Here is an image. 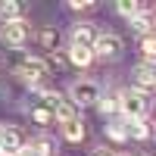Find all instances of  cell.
Here are the masks:
<instances>
[{
  "instance_id": "obj_1",
  "label": "cell",
  "mask_w": 156,
  "mask_h": 156,
  "mask_svg": "<svg viewBox=\"0 0 156 156\" xmlns=\"http://www.w3.org/2000/svg\"><path fill=\"white\" fill-rule=\"evenodd\" d=\"M147 94L144 90H137V87H131V90H122L119 94V109L125 112V119L131 122V119H144L147 115Z\"/></svg>"
},
{
  "instance_id": "obj_2",
  "label": "cell",
  "mask_w": 156,
  "mask_h": 156,
  "mask_svg": "<svg viewBox=\"0 0 156 156\" xmlns=\"http://www.w3.org/2000/svg\"><path fill=\"white\" fill-rule=\"evenodd\" d=\"M103 94H100V87H97V81H75L72 87H69V100L75 103V106H87V103H97Z\"/></svg>"
},
{
  "instance_id": "obj_3",
  "label": "cell",
  "mask_w": 156,
  "mask_h": 156,
  "mask_svg": "<svg viewBox=\"0 0 156 156\" xmlns=\"http://www.w3.org/2000/svg\"><path fill=\"white\" fill-rule=\"evenodd\" d=\"M0 34H3V41L9 47H22L25 41H28V34H31V25L19 19V22H6V25H0Z\"/></svg>"
},
{
  "instance_id": "obj_4",
  "label": "cell",
  "mask_w": 156,
  "mask_h": 156,
  "mask_svg": "<svg viewBox=\"0 0 156 156\" xmlns=\"http://www.w3.org/2000/svg\"><path fill=\"white\" fill-rule=\"evenodd\" d=\"M119 53H122V37H119V34L106 31V34L97 37V44H94V56H100V59H119Z\"/></svg>"
},
{
  "instance_id": "obj_5",
  "label": "cell",
  "mask_w": 156,
  "mask_h": 156,
  "mask_svg": "<svg viewBox=\"0 0 156 156\" xmlns=\"http://www.w3.org/2000/svg\"><path fill=\"white\" fill-rule=\"evenodd\" d=\"M19 78H22V81L25 84H37V81H41V78L47 75V62L44 59H37V56H28V59H22L19 62Z\"/></svg>"
},
{
  "instance_id": "obj_6",
  "label": "cell",
  "mask_w": 156,
  "mask_h": 156,
  "mask_svg": "<svg viewBox=\"0 0 156 156\" xmlns=\"http://www.w3.org/2000/svg\"><path fill=\"white\" fill-rule=\"evenodd\" d=\"M97 37H100V31L94 28V22H78L72 28V47H90L94 50Z\"/></svg>"
},
{
  "instance_id": "obj_7",
  "label": "cell",
  "mask_w": 156,
  "mask_h": 156,
  "mask_svg": "<svg viewBox=\"0 0 156 156\" xmlns=\"http://www.w3.org/2000/svg\"><path fill=\"white\" fill-rule=\"evenodd\" d=\"M22 147L25 144H22V137H19L16 128H0V153L3 156H16Z\"/></svg>"
},
{
  "instance_id": "obj_8",
  "label": "cell",
  "mask_w": 156,
  "mask_h": 156,
  "mask_svg": "<svg viewBox=\"0 0 156 156\" xmlns=\"http://www.w3.org/2000/svg\"><path fill=\"white\" fill-rule=\"evenodd\" d=\"M134 87L144 90V94L147 90H156V66H147V62L137 66L134 69Z\"/></svg>"
},
{
  "instance_id": "obj_9",
  "label": "cell",
  "mask_w": 156,
  "mask_h": 156,
  "mask_svg": "<svg viewBox=\"0 0 156 156\" xmlns=\"http://www.w3.org/2000/svg\"><path fill=\"white\" fill-rule=\"evenodd\" d=\"M153 28H156V16H153V12H137V16L131 19V31H134V34L150 37Z\"/></svg>"
},
{
  "instance_id": "obj_10",
  "label": "cell",
  "mask_w": 156,
  "mask_h": 156,
  "mask_svg": "<svg viewBox=\"0 0 156 156\" xmlns=\"http://www.w3.org/2000/svg\"><path fill=\"white\" fill-rule=\"evenodd\" d=\"M19 19H22V6L16 3V0H0V25L19 22Z\"/></svg>"
},
{
  "instance_id": "obj_11",
  "label": "cell",
  "mask_w": 156,
  "mask_h": 156,
  "mask_svg": "<svg viewBox=\"0 0 156 156\" xmlns=\"http://www.w3.org/2000/svg\"><path fill=\"white\" fill-rule=\"evenodd\" d=\"M69 62L87 69L90 62H94V50H90V47H69Z\"/></svg>"
},
{
  "instance_id": "obj_12",
  "label": "cell",
  "mask_w": 156,
  "mask_h": 156,
  "mask_svg": "<svg viewBox=\"0 0 156 156\" xmlns=\"http://www.w3.org/2000/svg\"><path fill=\"white\" fill-rule=\"evenodd\" d=\"M62 137L78 144V140H84V122L81 119H72V122H62Z\"/></svg>"
},
{
  "instance_id": "obj_13",
  "label": "cell",
  "mask_w": 156,
  "mask_h": 156,
  "mask_svg": "<svg viewBox=\"0 0 156 156\" xmlns=\"http://www.w3.org/2000/svg\"><path fill=\"white\" fill-rule=\"evenodd\" d=\"M125 122H128V119H125ZM128 137H134V140H147V137H150L147 122H144V119H131V122H128Z\"/></svg>"
},
{
  "instance_id": "obj_14",
  "label": "cell",
  "mask_w": 156,
  "mask_h": 156,
  "mask_svg": "<svg viewBox=\"0 0 156 156\" xmlns=\"http://www.w3.org/2000/svg\"><path fill=\"white\" fill-rule=\"evenodd\" d=\"M31 147L37 150V156H53V153H56V144H53V137H47V134L34 137V140H31Z\"/></svg>"
},
{
  "instance_id": "obj_15",
  "label": "cell",
  "mask_w": 156,
  "mask_h": 156,
  "mask_svg": "<svg viewBox=\"0 0 156 156\" xmlns=\"http://www.w3.org/2000/svg\"><path fill=\"white\" fill-rule=\"evenodd\" d=\"M37 37H41L44 50H50V53H53V50H56V44H59V31H56V28H44Z\"/></svg>"
},
{
  "instance_id": "obj_16",
  "label": "cell",
  "mask_w": 156,
  "mask_h": 156,
  "mask_svg": "<svg viewBox=\"0 0 156 156\" xmlns=\"http://www.w3.org/2000/svg\"><path fill=\"white\" fill-rule=\"evenodd\" d=\"M106 134L112 140H128V122H109L106 125Z\"/></svg>"
},
{
  "instance_id": "obj_17",
  "label": "cell",
  "mask_w": 156,
  "mask_h": 156,
  "mask_svg": "<svg viewBox=\"0 0 156 156\" xmlns=\"http://www.w3.org/2000/svg\"><path fill=\"white\" fill-rule=\"evenodd\" d=\"M140 50H144V59H147V66H156V34L144 37V44H140Z\"/></svg>"
},
{
  "instance_id": "obj_18",
  "label": "cell",
  "mask_w": 156,
  "mask_h": 156,
  "mask_svg": "<svg viewBox=\"0 0 156 156\" xmlns=\"http://www.w3.org/2000/svg\"><path fill=\"white\" fill-rule=\"evenodd\" d=\"M31 119H34L37 125H50V122H53V119H56V115H53V112H50L47 106H34V109H31Z\"/></svg>"
},
{
  "instance_id": "obj_19",
  "label": "cell",
  "mask_w": 156,
  "mask_h": 156,
  "mask_svg": "<svg viewBox=\"0 0 156 156\" xmlns=\"http://www.w3.org/2000/svg\"><path fill=\"white\" fill-rule=\"evenodd\" d=\"M115 9H119L122 16H128V19H134L137 12H140V6L134 3V0H119V3H115Z\"/></svg>"
},
{
  "instance_id": "obj_20",
  "label": "cell",
  "mask_w": 156,
  "mask_h": 156,
  "mask_svg": "<svg viewBox=\"0 0 156 156\" xmlns=\"http://www.w3.org/2000/svg\"><path fill=\"white\" fill-rule=\"evenodd\" d=\"M97 109L106 115V112H112V109H119V97H100L97 100Z\"/></svg>"
},
{
  "instance_id": "obj_21",
  "label": "cell",
  "mask_w": 156,
  "mask_h": 156,
  "mask_svg": "<svg viewBox=\"0 0 156 156\" xmlns=\"http://www.w3.org/2000/svg\"><path fill=\"white\" fill-rule=\"evenodd\" d=\"M69 6L72 9H87V6H94V0H69Z\"/></svg>"
},
{
  "instance_id": "obj_22",
  "label": "cell",
  "mask_w": 156,
  "mask_h": 156,
  "mask_svg": "<svg viewBox=\"0 0 156 156\" xmlns=\"http://www.w3.org/2000/svg\"><path fill=\"white\" fill-rule=\"evenodd\" d=\"M16 156H37V150H34V147H31V144H28V147H22V150H19V153H16Z\"/></svg>"
},
{
  "instance_id": "obj_23",
  "label": "cell",
  "mask_w": 156,
  "mask_h": 156,
  "mask_svg": "<svg viewBox=\"0 0 156 156\" xmlns=\"http://www.w3.org/2000/svg\"><path fill=\"white\" fill-rule=\"evenodd\" d=\"M94 156H109V153H106V150H97V153H94Z\"/></svg>"
},
{
  "instance_id": "obj_24",
  "label": "cell",
  "mask_w": 156,
  "mask_h": 156,
  "mask_svg": "<svg viewBox=\"0 0 156 156\" xmlns=\"http://www.w3.org/2000/svg\"><path fill=\"white\" fill-rule=\"evenodd\" d=\"M0 156H3V153H0Z\"/></svg>"
}]
</instances>
